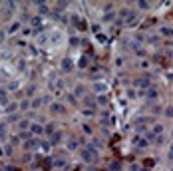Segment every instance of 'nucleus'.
Wrapping results in <instances>:
<instances>
[{
    "label": "nucleus",
    "mask_w": 173,
    "mask_h": 171,
    "mask_svg": "<svg viewBox=\"0 0 173 171\" xmlns=\"http://www.w3.org/2000/svg\"><path fill=\"white\" fill-rule=\"evenodd\" d=\"M12 151H14V147L10 143H6V147H4V153H6V155H12Z\"/></svg>",
    "instance_id": "obj_21"
},
{
    "label": "nucleus",
    "mask_w": 173,
    "mask_h": 171,
    "mask_svg": "<svg viewBox=\"0 0 173 171\" xmlns=\"http://www.w3.org/2000/svg\"><path fill=\"white\" fill-rule=\"evenodd\" d=\"M84 104H86L90 110H96V102L92 99V96H84Z\"/></svg>",
    "instance_id": "obj_9"
},
{
    "label": "nucleus",
    "mask_w": 173,
    "mask_h": 171,
    "mask_svg": "<svg viewBox=\"0 0 173 171\" xmlns=\"http://www.w3.org/2000/svg\"><path fill=\"white\" fill-rule=\"evenodd\" d=\"M82 129H84L86 133H92V132H93V129H92V125H90V124H84V127H82Z\"/></svg>",
    "instance_id": "obj_25"
},
{
    "label": "nucleus",
    "mask_w": 173,
    "mask_h": 171,
    "mask_svg": "<svg viewBox=\"0 0 173 171\" xmlns=\"http://www.w3.org/2000/svg\"><path fill=\"white\" fill-rule=\"evenodd\" d=\"M42 104H44V102H42V98H34V99H32V104H30V105H32V107H40Z\"/></svg>",
    "instance_id": "obj_16"
},
{
    "label": "nucleus",
    "mask_w": 173,
    "mask_h": 171,
    "mask_svg": "<svg viewBox=\"0 0 173 171\" xmlns=\"http://www.w3.org/2000/svg\"><path fill=\"white\" fill-rule=\"evenodd\" d=\"M169 157H173V145H171V149H169Z\"/></svg>",
    "instance_id": "obj_32"
},
{
    "label": "nucleus",
    "mask_w": 173,
    "mask_h": 171,
    "mask_svg": "<svg viewBox=\"0 0 173 171\" xmlns=\"http://www.w3.org/2000/svg\"><path fill=\"white\" fill-rule=\"evenodd\" d=\"M163 132V125H153V133H161Z\"/></svg>",
    "instance_id": "obj_26"
},
{
    "label": "nucleus",
    "mask_w": 173,
    "mask_h": 171,
    "mask_svg": "<svg viewBox=\"0 0 173 171\" xmlns=\"http://www.w3.org/2000/svg\"><path fill=\"white\" fill-rule=\"evenodd\" d=\"M30 135H34V137H38V135H42L44 133V125H40V124H30Z\"/></svg>",
    "instance_id": "obj_2"
},
{
    "label": "nucleus",
    "mask_w": 173,
    "mask_h": 171,
    "mask_svg": "<svg viewBox=\"0 0 173 171\" xmlns=\"http://www.w3.org/2000/svg\"><path fill=\"white\" fill-rule=\"evenodd\" d=\"M161 34H163V36H173V30H169V28H161Z\"/></svg>",
    "instance_id": "obj_24"
},
{
    "label": "nucleus",
    "mask_w": 173,
    "mask_h": 171,
    "mask_svg": "<svg viewBox=\"0 0 173 171\" xmlns=\"http://www.w3.org/2000/svg\"><path fill=\"white\" fill-rule=\"evenodd\" d=\"M50 112L56 113V115H60V113L66 112V107H64L62 104H58V102H52V104H50Z\"/></svg>",
    "instance_id": "obj_4"
},
{
    "label": "nucleus",
    "mask_w": 173,
    "mask_h": 171,
    "mask_svg": "<svg viewBox=\"0 0 173 171\" xmlns=\"http://www.w3.org/2000/svg\"><path fill=\"white\" fill-rule=\"evenodd\" d=\"M76 147H78V141H76V139H70V143H68V149H76Z\"/></svg>",
    "instance_id": "obj_20"
},
{
    "label": "nucleus",
    "mask_w": 173,
    "mask_h": 171,
    "mask_svg": "<svg viewBox=\"0 0 173 171\" xmlns=\"http://www.w3.org/2000/svg\"><path fill=\"white\" fill-rule=\"evenodd\" d=\"M78 66H80V68H88V56H82L80 62H78Z\"/></svg>",
    "instance_id": "obj_17"
},
{
    "label": "nucleus",
    "mask_w": 173,
    "mask_h": 171,
    "mask_svg": "<svg viewBox=\"0 0 173 171\" xmlns=\"http://www.w3.org/2000/svg\"><path fill=\"white\" fill-rule=\"evenodd\" d=\"M20 107H22V110H28V107H30V102H28V99H26V102H22Z\"/></svg>",
    "instance_id": "obj_28"
},
{
    "label": "nucleus",
    "mask_w": 173,
    "mask_h": 171,
    "mask_svg": "<svg viewBox=\"0 0 173 171\" xmlns=\"http://www.w3.org/2000/svg\"><path fill=\"white\" fill-rule=\"evenodd\" d=\"M93 90L100 92V96H101V92H106V86H104V84H96V86H93Z\"/></svg>",
    "instance_id": "obj_19"
},
{
    "label": "nucleus",
    "mask_w": 173,
    "mask_h": 171,
    "mask_svg": "<svg viewBox=\"0 0 173 171\" xmlns=\"http://www.w3.org/2000/svg\"><path fill=\"white\" fill-rule=\"evenodd\" d=\"M8 104V92L6 88H0V105H6Z\"/></svg>",
    "instance_id": "obj_7"
},
{
    "label": "nucleus",
    "mask_w": 173,
    "mask_h": 171,
    "mask_svg": "<svg viewBox=\"0 0 173 171\" xmlns=\"http://www.w3.org/2000/svg\"><path fill=\"white\" fill-rule=\"evenodd\" d=\"M135 143L139 145V147H145V145H147V141H145V139H141V137H135Z\"/></svg>",
    "instance_id": "obj_22"
},
{
    "label": "nucleus",
    "mask_w": 173,
    "mask_h": 171,
    "mask_svg": "<svg viewBox=\"0 0 173 171\" xmlns=\"http://www.w3.org/2000/svg\"><path fill=\"white\" fill-rule=\"evenodd\" d=\"M155 143H157V145H163V143H165V139H163V137H155Z\"/></svg>",
    "instance_id": "obj_30"
},
{
    "label": "nucleus",
    "mask_w": 173,
    "mask_h": 171,
    "mask_svg": "<svg viewBox=\"0 0 173 171\" xmlns=\"http://www.w3.org/2000/svg\"><path fill=\"white\" fill-rule=\"evenodd\" d=\"M171 171H173V169H171Z\"/></svg>",
    "instance_id": "obj_33"
},
{
    "label": "nucleus",
    "mask_w": 173,
    "mask_h": 171,
    "mask_svg": "<svg viewBox=\"0 0 173 171\" xmlns=\"http://www.w3.org/2000/svg\"><path fill=\"white\" fill-rule=\"evenodd\" d=\"M72 22H74V26L78 28V30H84V28H86V22H84L80 16H76V14L72 16Z\"/></svg>",
    "instance_id": "obj_5"
},
{
    "label": "nucleus",
    "mask_w": 173,
    "mask_h": 171,
    "mask_svg": "<svg viewBox=\"0 0 173 171\" xmlns=\"http://www.w3.org/2000/svg\"><path fill=\"white\" fill-rule=\"evenodd\" d=\"M18 30H20V22H12L10 28H8V34H14V32H18Z\"/></svg>",
    "instance_id": "obj_14"
},
{
    "label": "nucleus",
    "mask_w": 173,
    "mask_h": 171,
    "mask_svg": "<svg viewBox=\"0 0 173 171\" xmlns=\"http://www.w3.org/2000/svg\"><path fill=\"white\" fill-rule=\"evenodd\" d=\"M80 155H82V159L86 161V163H93L96 159H98V153H96V149H92V147H84L80 151Z\"/></svg>",
    "instance_id": "obj_1"
},
{
    "label": "nucleus",
    "mask_w": 173,
    "mask_h": 171,
    "mask_svg": "<svg viewBox=\"0 0 173 171\" xmlns=\"http://www.w3.org/2000/svg\"><path fill=\"white\" fill-rule=\"evenodd\" d=\"M145 96H147V99H155L159 94H157V90H155V88H149V90L145 92Z\"/></svg>",
    "instance_id": "obj_11"
},
{
    "label": "nucleus",
    "mask_w": 173,
    "mask_h": 171,
    "mask_svg": "<svg viewBox=\"0 0 173 171\" xmlns=\"http://www.w3.org/2000/svg\"><path fill=\"white\" fill-rule=\"evenodd\" d=\"M4 135H6V125L2 124L0 125V137H4Z\"/></svg>",
    "instance_id": "obj_27"
},
{
    "label": "nucleus",
    "mask_w": 173,
    "mask_h": 171,
    "mask_svg": "<svg viewBox=\"0 0 173 171\" xmlns=\"http://www.w3.org/2000/svg\"><path fill=\"white\" fill-rule=\"evenodd\" d=\"M96 102H98V104H101V105H106L107 104V96H104V94H101V96H98V99H96Z\"/></svg>",
    "instance_id": "obj_18"
},
{
    "label": "nucleus",
    "mask_w": 173,
    "mask_h": 171,
    "mask_svg": "<svg viewBox=\"0 0 173 171\" xmlns=\"http://www.w3.org/2000/svg\"><path fill=\"white\" fill-rule=\"evenodd\" d=\"M38 145H40L38 137H32V139H28L26 143H24V149H26V151H36V149H38Z\"/></svg>",
    "instance_id": "obj_3"
},
{
    "label": "nucleus",
    "mask_w": 173,
    "mask_h": 171,
    "mask_svg": "<svg viewBox=\"0 0 173 171\" xmlns=\"http://www.w3.org/2000/svg\"><path fill=\"white\" fill-rule=\"evenodd\" d=\"M50 137H52V139H50V145H56L62 139V132H56L54 135H50Z\"/></svg>",
    "instance_id": "obj_12"
},
{
    "label": "nucleus",
    "mask_w": 173,
    "mask_h": 171,
    "mask_svg": "<svg viewBox=\"0 0 173 171\" xmlns=\"http://www.w3.org/2000/svg\"><path fill=\"white\" fill-rule=\"evenodd\" d=\"M82 94H86V88L84 86H78L76 88V96H82Z\"/></svg>",
    "instance_id": "obj_23"
},
{
    "label": "nucleus",
    "mask_w": 173,
    "mask_h": 171,
    "mask_svg": "<svg viewBox=\"0 0 173 171\" xmlns=\"http://www.w3.org/2000/svg\"><path fill=\"white\" fill-rule=\"evenodd\" d=\"M62 70H64V72H70V70H72V60H64V62H62Z\"/></svg>",
    "instance_id": "obj_13"
},
{
    "label": "nucleus",
    "mask_w": 173,
    "mask_h": 171,
    "mask_svg": "<svg viewBox=\"0 0 173 171\" xmlns=\"http://www.w3.org/2000/svg\"><path fill=\"white\" fill-rule=\"evenodd\" d=\"M82 113H84V118H93V115H96V110H90V107H86Z\"/></svg>",
    "instance_id": "obj_15"
},
{
    "label": "nucleus",
    "mask_w": 173,
    "mask_h": 171,
    "mask_svg": "<svg viewBox=\"0 0 173 171\" xmlns=\"http://www.w3.org/2000/svg\"><path fill=\"white\" fill-rule=\"evenodd\" d=\"M165 115H167V118H173V107H167V110H165Z\"/></svg>",
    "instance_id": "obj_29"
},
{
    "label": "nucleus",
    "mask_w": 173,
    "mask_h": 171,
    "mask_svg": "<svg viewBox=\"0 0 173 171\" xmlns=\"http://www.w3.org/2000/svg\"><path fill=\"white\" fill-rule=\"evenodd\" d=\"M18 110V104L16 102H8L6 105H4V113H12V112H16Z\"/></svg>",
    "instance_id": "obj_6"
},
{
    "label": "nucleus",
    "mask_w": 173,
    "mask_h": 171,
    "mask_svg": "<svg viewBox=\"0 0 173 171\" xmlns=\"http://www.w3.org/2000/svg\"><path fill=\"white\" fill-rule=\"evenodd\" d=\"M18 127H20L22 132L30 129V119H20V121H18Z\"/></svg>",
    "instance_id": "obj_10"
},
{
    "label": "nucleus",
    "mask_w": 173,
    "mask_h": 171,
    "mask_svg": "<svg viewBox=\"0 0 173 171\" xmlns=\"http://www.w3.org/2000/svg\"><path fill=\"white\" fill-rule=\"evenodd\" d=\"M137 6H139V8H143V10H145V8H149V4H147V2H139Z\"/></svg>",
    "instance_id": "obj_31"
},
{
    "label": "nucleus",
    "mask_w": 173,
    "mask_h": 171,
    "mask_svg": "<svg viewBox=\"0 0 173 171\" xmlns=\"http://www.w3.org/2000/svg\"><path fill=\"white\" fill-rule=\"evenodd\" d=\"M44 133H46V135H54V133H56V124L44 125Z\"/></svg>",
    "instance_id": "obj_8"
}]
</instances>
